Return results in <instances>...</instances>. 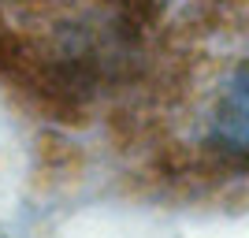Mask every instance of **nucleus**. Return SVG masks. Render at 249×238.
Returning a JSON list of instances; mask_svg holds the SVG:
<instances>
[{
    "mask_svg": "<svg viewBox=\"0 0 249 238\" xmlns=\"http://www.w3.org/2000/svg\"><path fill=\"white\" fill-rule=\"evenodd\" d=\"M201 142L231 160H249V60L223 67L201 108Z\"/></svg>",
    "mask_w": 249,
    "mask_h": 238,
    "instance_id": "obj_1",
    "label": "nucleus"
}]
</instances>
